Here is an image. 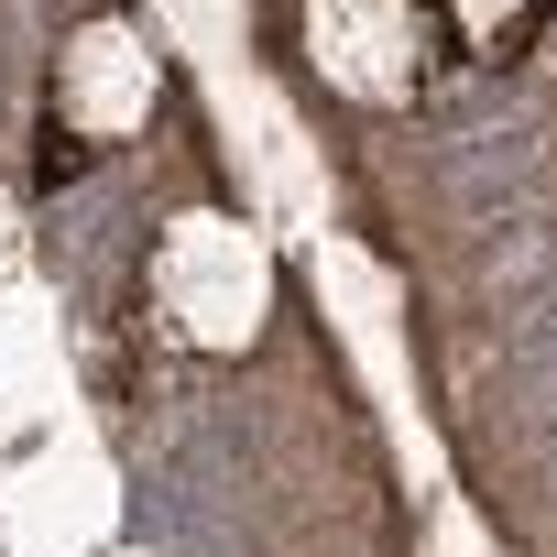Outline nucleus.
<instances>
[{
    "mask_svg": "<svg viewBox=\"0 0 557 557\" xmlns=\"http://www.w3.org/2000/svg\"><path fill=\"white\" fill-rule=\"evenodd\" d=\"M416 12L437 23V45H448L459 66H513V55L546 34L557 0H416Z\"/></svg>",
    "mask_w": 557,
    "mask_h": 557,
    "instance_id": "f257e3e1",
    "label": "nucleus"
}]
</instances>
